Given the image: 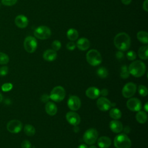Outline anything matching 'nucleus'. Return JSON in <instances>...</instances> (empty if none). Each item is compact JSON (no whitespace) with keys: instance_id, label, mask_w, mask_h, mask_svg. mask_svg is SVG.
I'll return each instance as SVG.
<instances>
[{"instance_id":"1","label":"nucleus","mask_w":148,"mask_h":148,"mask_svg":"<svg viewBox=\"0 0 148 148\" xmlns=\"http://www.w3.org/2000/svg\"><path fill=\"white\" fill-rule=\"evenodd\" d=\"M115 47L120 51L127 50L131 45V38L125 32L117 34L114 38Z\"/></svg>"},{"instance_id":"2","label":"nucleus","mask_w":148,"mask_h":148,"mask_svg":"<svg viewBox=\"0 0 148 148\" xmlns=\"http://www.w3.org/2000/svg\"><path fill=\"white\" fill-rule=\"evenodd\" d=\"M130 74L136 77L142 76L146 72V65L140 60H136L131 63L128 68Z\"/></svg>"},{"instance_id":"3","label":"nucleus","mask_w":148,"mask_h":148,"mask_svg":"<svg viewBox=\"0 0 148 148\" xmlns=\"http://www.w3.org/2000/svg\"><path fill=\"white\" fill-rule=\"evenodd\" d=\"M114 145L116 148H130L131 141L125 134H120L114 139Z\"/></svg>"},{"instance_id":"4","label":"nucleus","mask_w":148,"mask_h":148,"mask_svg":"<svg viewBox=\"0 0 148 148\" xmlns=\"http://www.w3.org/2000/svg\"><path fill=\"white\" fill-rule=\"evenodd\" d=\"M86 60L90 65L97 66L102 62V59L100 53L98 50L91 49L86 54Z\"/></svg>"},{"instance_id":"5","label":"nucleus","mask_w":148,"mask_h":148,"mask_svg":"<svg viewBox=\"0 0 148 148\" xmlns=\"http://www.w3.org/2000/svg\"><path fill=\"white\" fill-rule=\"evenodd\" d=\"M49 97L54 102H61L65 97V89L62 86H56L53 88Z\"/></svg>"},{"instance_id":"6","label":"nucleus","mask_w":148,"mask_h":148,"mask_svg":"<svg viewBox=\"0 0 148 148\" xmlns=\"http://www.w3.org/2000/svg\"><path fill=\"white\" fill-rule=\"evenodd\" d=\"M98 133L95 128H89L86 130L83 135V140L87 145H91L95 143L98 139Z\"/></svg>"},{"instance_id":"7","label":"nucleus","mask_w":148,"mask_h":148,"mask_svg":"<svg viewBox=\"0 0 148 148\" xmlns=\"http://www.w3.org/2000/svg\"><path fill=\"white\" fill-rule=\"evenodd\" d=\"M34 34L36 38L44 40L48 39L50 36L51 32L50 29L48 27L40 25L35 29Z\"/></svg>"},{"instance_id":"8","label":"nucleus","mask_w":148,"mask_h":148,"mask_svg":"<svg viewBox=\"0 0 148 148\" xmlns=\"http://www.w3.org/2000/svg\"><path fill=\"white\" fill-rule=\"evenodd\" d=\"M38 46L36 39L31 36H27L25 38L24 41V47L26 51L29 53H34Z\"/></svg>"},{"instance_id":"9","label":"nucleus","mask_w":148,"mask_h":148,"mask_svg":"<svg viewBox=\"0 0 148 148\" xmlns=\"http://www.w3.org/2000/svg\"><path fill=\"white\" fill-rule=\"evenodd\" d=\"M136 91V85L132 82L125 84L122 89V95L124 98H130L132 97Z\"/></svg>"},{"instance_id":"10","label":"nucleus","mask_w":148,"mask_h":148,"mask_svg":"<svg viewBox=\"0 0 148 148\" xmlns=\"http://www.w3.org/2000/svg\"><path fill=\"white\" fill-rule=\"evenodd\" d=\"M6 128L9 132L13 134H17L22 130L23 124L18 120H12L8 123Z\"/></svg>"},{"instance_id":"11","label":"nucleus","mask_w":148,"mask_h":148,"mask_svg":"<svg viewBox=\"0 0 148 148\" xmlns=\"http://www.w3.org/2000/svg\"><path fill=\"white\" fill-rule=\"evenodd\" d=\"M128 109L132 112H138L142 109V103L137 98H131L126 103Z\"/></svg>"},{"instance_id":"12","label":"nucleus","mask_w":148,"mask_h":148,"mask_svg":"<svg viewBox=\"0 0 148 148\" xmlns=\"http://www.w3.org/2000/svg\"><path fill=\"white\" fill-rule=\"evenodd\" d=\"M67 105L68 108L72 111H76L81 106V101L76 95H71L69 97Z\"/></svg>"},{"instance_id":"13","label":"nucleus","mask_w":148,"mask_h":148,"mask_svg":"<svg viewBox=\"0 0 148 148\" xmlns=\"http://www.w3.org/2000/svg\"><path fill=\"white\" fill-rule=\"evenodd\" d=\"M97 106L101 111H107L109 110L112 106L110 101L105 97H102L98 98L97 101Z\"/></svg>"},{"instance_id":"14","label":"nucleus","mask_w":148,"mask_h":148,"mask_svg":"<svg viewBox=\"0 0 148 148\" xmlns=\"http://www.w3.org/2000/svg\"><path fill=\"white\" fill-rule=\"evenodd\" d=\"M66 119L67 121L73 126H77L80 123V116L74 111L68 112L66 114Z\"/></svg>"},{"instance_id":"15","label":"nucleus","mask_w":148,"mask_h":148,"mask_svg":"<svg viewBox=\"0 0 148 148\" xmlns=\"http://www.w3.org/2000/svg\"><path fill=\"white\" fill-rule=\"evenodd\" d=\"M14 23L18 28H24L28 24V20L26 16L20 14L16 17L14 19Z\"/></svg>"},{"instance_id":"16","label":"nucleus","mask_w":148,"mask_h":148,"mask_svg":"<svg viewBox=\"0 0 148 148\" xmlns=\"http://www.w3.org/2000/svg\"><path fill=\"white\" fill-rule=\"evenodd\" d=\"M109 127L112 132L116 134L120 133L123 129L122 123L117 120H112L109 123Z\"/></svg>"},{"instance_id":"17","label":"nucleus","mask_w":148,"mask_h":148,"mask_svg":"<svg viewBox=\"0 0 148 148\" xmlns=\"http://www.w3.org/2000/svg\"><path fill=\"white\" fill-rule=\"evenodd\" d=\"M86 95L88 98L94 99L100 95V90L95 87H90L86 90Z\"/></svg>"},{"instance_id":"18","label":"nucleus","mask_w":148,"mask_h":148,"mask_svg":"<svg viewBox=\"0 0 148 148\" xmlns=\"http://www.w3.org/2000/svg\"><path fill=\"white\" fill-rule=\"evenodd\" d=\"M90 43L88 39L86 38H80L76 42V46L77 47L82 51L87 50L90 47Z\"/></svg>"},{"instance_id":"19","label":"nucleus","mask_w":148,"mask_h":148,"mask_svg":"<svg viewBox=\"0 0 148 148\" xmlns=\"http://www.w3.org/2000/svg\"><path fill=\"white\" fill-rule=\"evenodd\" d=\"M97 144L100 148H108L111 145L112 141L109 137L102 136L98 139Z\"/></svg>"},{"instance_id":"20","label":"nucleus","mask_w":148,"mask_h":148,"mask_svg":"<svg viewBox=\"0 0 148 148\" xmlns=\"http://www.w3.org/2000/svg\"><path fill=\"white\" fill-rule=\"evenodd\" d=\"M57 54L56 51L53 49H48L45 51L43 54V57L47 61H53L57 58Z\"/></svg>"},{"instance_id":"21","label":"nucleus","mask_w":148,"mask_h":148,"mask_svg":"<svg viewBox=\"0 0 148 148\" xmlns=\"http://www.w3.org/2000/svg\"><path fill=\"white\" fill-rule=\"evenodd\" d=\"M45 111L50 116H54L57 113V107L52 102H47L45 105Z\"/></svg>"},{"instance_id":"22","label":"nucleus","mask_w":148,"mask_h":148,"mask_svg":"<svg viewBox=\"0 0 148 148\" xmlns=\"http://www.w3.org/2000/svg\"><path fill=\"white\" fill-rule=\"evenodd\" d=\"M136 120L140 124H144L147 121V114L146 112L138 111L136 114Z\"/></svg>"},{"instance_id":"23","label":"nucleus","mask_w":148,"mask_h":148,"mask_svg":"<svg viewBox=\"0 0 148 148\" xmlns=\"http://www.w3.org/2000/svg\"><path fill=\"white\" fill-rule=\"evenodd\" d=\"M147 51H148V47L147 45L141 46L139 49L138 51L139 57L142 60H147L148 58Z\"/></svg>"},{"instance_id":"24","label":"nucleus","mask_w":148,"mask_h":148,"mask_svg":"<svg viewBox=\"0 0 148 148\" xmlns=\"http://www.w3.org/2000/svg\"><path fill=\"white\" fill-rule=\"evenodd\" d=\"M67 38L71 41H74L78 38L79 33L74 28H71L66 32Z\"/></svg>"},{"instance_id":"25","label":"nucleus","mask_w":148,"mask_h":148,"mask_svg":"<svg viewBox=\"0 0 148 148\" xmlns=\"http://www.w3.org/2000/svg\"><path fill=\"white\" fill-rule=\"evenodd\" d=\"M137 39L141 42L145 44L148 43V34L146 31H139L136 35Z\"/></svg>"},{"instance_id":"26","label":"nucleus","mask_w":148,"mask_h":148,"mask_svg":"<svg viewBox=\"0 0 148 148\" xmlns=\"http://www.w3.org/2000/svg\"><path fill=\"white\" fill-rule=\"evenodd\" d=\"M109 116L114 120H119L121 117V112L118 108H113L109 111Z\"/></svg>"},{"instance_id":"27","label":"nucleus","mask_w":148,"mask_h":148,"mask_svg":"<svg viewBox=\"0 0 148 148\" xmlns=\"http://www.w3.org/2000/svg\"><path fill=\"white\" fill-rule=\"evenodd\" d=\"M35 127L31 124H26L24 127V132L27 136H33L35 134Z\"/></svg>"},{"instance_id":"28","label":"nucleus","mask_w":148,"mask_h":148,"mask_svg":"<svg viewBox=\"0 0 148 148\" xmlns=\"http://www.w3.org/2000/svg\"><path fill=\"white\" fill-rule=\"evenodd\" d=\"M97 75L102 79H104L108 76V71L105 67H100L97 71Z\"/></svg>"},{"instance_id":"29","label":"nucleus","mask_w":148,"mask_h":148,"mask_svg":"<svg viewBox=\"0 0 148 148\" xmlns=\"http://www.w3.org/2000/svg\"><path fill=\"white\" fill-rule=\"evenodd\" d=\"M130 73L128 69L127 65H124L121 68V72H120V77L122 79H125L129 77Z\"/></svg>"},{"instance_id":"30","label":"nucleus","mask_w":148,"mask_h":148,"mask_svg":"<svg viewBox=\"0 0 148 148\" xmlns=\"http://www.w3.org/2000/svg\"><path fill=\"white\" fill-rule=\"evenodd\" d=\"M9 56L2 52H0V65H5L9 62Z\"/></svg>"},{"instance_id":"31","label":"nucleus","mask_w":148,"mask_h":148,"mask_svg":"<svg viewBox=\"0 0 148 148\" xmlns=\"http://www.w3.org/2000/svg\"><path fill=\"white\" fill-rule=\"evenodd\" d=\"M138 91V92L140 94V95H141L142 97H146L148 93L147 87L145 86H143L142 84L139 86Z\"/></svg>"},{"instance_id":"32","label":"nucleus","mask_w":148,"mask_h":148,"mask_svg":"<svg viewBox=\"0 0 148 148\" xmlns=\"http://www.w3.org/2000/svg\"><path fill=\"white\" fill-rule=\"evenodd\" d=\"M51 47L53 48V50H54V51H58L61 47V43L59 40H55L52 42Z\"/></svg>"},{"instance_id":"33","label":"nucleus","mask_w":148,"mask_h":148,"mask_svg":"<svg viewBox=\"0 0 148 148\" xmlns=\"http://www.w3.org/2000/svg\"><path fill=\"white\" fill-rule=\"evenodd\" d=\"M13 88V84L10 83H4L1 86V89L3 92H8L10 91Z\"/></svg>"},{"instance_id":"34","label":"nucleus","mask_w":148,"mask_h":148,"mask_svg":"<svg viewBox=\"0 0 148 148\" xmlns=\"http://www.w3.org/2000/svg\"><path fill=\"white\" fill-rule=\"evenodd\" d=\"M126 57L128 60L133 61L136 59V54L135 52L133 50H130L127 52V53L126 54Z\"/></svg>"},{"instance_id":"35","label":"nucleus","mask_w":148,"mask_h":148,"mask_svg":"<svg viewBox=\"0 0 148 148\" xmlns=\"http://www.w3.org/2000/svg\"><path fill=\"white\" fill-rule=\"evenodd\" d=\"M17 0H1L2 3L5 6H13L16 4Z\"/></svg>"},{"instance_id":"36","label":"nucleus","mask_w":148,"mask_h":148,"mask_svg":"<svg viewBox=\"0 0 148 148\" xmlns=\"http://www.w3.org/2000/svg\"><path fill=\"white\" fill-rule=\"evenodd\" d=\"M21 148H31L32 145L28 140H24L21 144Z\"/></svg>"},{"instance_id":"37","label":"nucleus","mask_w":148,"mask_h":148,"mask_svg":"<svg viewBox=\"0 0 148 148\" xmlns=\"http://www.w3.org/2000/svg\"><path fill=\"white\" fill-rule=\"evenodd\" d=\"M8 73V68L6 66H3L0 68V76H3Z\"/></svg>"},{"instance_id":"38","label":"nucleus","mask_w":148,"mask_h":148,"mask_svg":"<svg viewBox=\"0 0 148 148\" xmlns=\"http://www.w3.org/2000/svg\"><path fill=\"white\" fill-rule=\"evenodd\" d=\"M66 47L68 50L72 51L76 48V44L73 42H69L66 44Z\"/></svg>"},{"instance_id":"39","label":"nucleus","mask_w":148,"mask_h":148,"mask_svg":"<svg viewBox=\"0 0 148 148\" xmlns=\"http://www.w3.org/2000/svg\"><path fill=\"white\" fill-rule=\"evenodd\" d=\"M40 99H41V101H42L43 102L46 103V102H47L49 101V99H50V97H49V95H48L47 94H43V95L41 97Z\"/></svg>"},{"instance_id":"40","label":"nucleus","mask_w":148,"mask_h":148,"mask_svg":"<svg viewBox=\"0 0 148 148\" xmlns=\"http://www.w3.org/2000/svg\"><path fill=\"white\" fill-rule=\"evenodd\" d=\"M116 57L118 60H122L124 57V54L122 51H118L116 53Z\"/></svg>"},{"instance_id":"41","label":"nucleus","mask_w":148,"mask_h":148,"mask_svg":"<svg viewBox=\"0 0 148 148\" xmlns=\"http://www.w3.org/2000/svg\"><path fill=\"white\" fill-rule=\"evenodd\" d=\"M108 94H109V91L106 88H103L101 90V91H100V95H102V96L103 97L107 96Z\"/></svg>"},{"instance_id":"42","label":"nucleus","mask_w":148,"mask_h":148,"mask_svg":"<svg viewBox=\"0 0 148 148\" xmlns=\"http://www.w3.org/2000/svg\"><path fill=\"white\" fill-rule=\"evenodd\" d=\"M143 9L146 12L148 11V0H145L143 3Z\"/></svg>"},{"instance_id":"43","label":"nucleus","mask_w":148,"mask_h":148,"mask_svg":"<svg viewBox=\"0 0 148 148\" xmlns=\"http://www.w3.org/2000/svg\"><path fill=\"white\" fill-rule=\"evenodd\" d=\"M123 131L124 132L125 134H128V133H130V128L128 127V126H126L125 127H123Z\"/></svg>"},{"instance_id":"44","label":"nucleus","mask_w":148,"mask_h":148,"mask_svg":"<svg viewBox=\"0 0 148 148\" xmlns=\"http://www.w3.org/2000/svg\"><path fill=\"white\" fill-rule=\"evenodd\" d=\"M121 1L122 3L125 5H129L131 3V2L132 1V0H121Z\"/></svg>"},{"instance_id":"45","label":"nucleus","mask_w":148,"mask_h":148,"mask_svg":"<svg viewBox=\"0 0 148 148\" xmlns=\"http://www.w3.org/2000/svg\"><path fill=\"white\" fill-rule=\"evenodd\" d=\"M77 148H88V147L85 144H81L77 147Z\"/></svg>"},{"instance_id":"46","label":"nucleus","mask_w":148,"mask_h":148,"mask_svg":"<svg viewBox=\"0 0 148 148\" xmlns=\"http://www.w3.org/2000/svg\"><path fill=\"white\" fill-rule=\"evenodd\" d=\"M143 108H144V110L146 112H147L148 111V106H147V102H146L145 105L143 106Z\"/></svg>"},{"instance_id":"47","label":"nucleus","mask_w":148,"mask_h":148,"mask_svg":"<svg viewBox=\"0 0 148 148\" xmlns=\"http://www.w3.org/2000/svg\"><path fill=\"white\" fill-rule=\"evenodd\" d=\"M2 99H3V96H2V94L0 92V103L2 101Z\"/></svg>"},{"instance_id":"48","label":"nucleus","mask_w":148,"mask_h":148,"mask_svg":"<svg viewBox=\"0 0 148 148\" xmlns=\"http://www.w3.org/2000/svg\"><path fill=\"white\" fill-rule=\"evenodd\" d=\"M88 148H97V146H95L94 145H91Z\"/></svg>"}]
</instances>
